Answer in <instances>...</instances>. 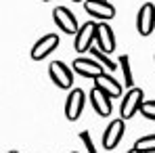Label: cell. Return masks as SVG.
<instances>
[{"label": "cell", "mask_w": 155, "mask_h": 153, "mask_svg": "<svg viewBox=\"0 0 155 153\" xmlns=\"http://www.w3.org/2000/svg\"><path fill=\"white\" fill-rule=\"evenodd\" d=\"M97 27H99V23H94V21H86V23L80 25V29L76 34V40H74L76 52L82 55V52L92 48V42H97Z\"/></svg>", "instance_id": "cell-1"}, {"label": "cell", "mask_w": 155, "mask_h": 153, "mask_svg": "<svg viewBox=\"0 0 155 153\" xmlns=\"http://www.w3.org/2000/svg\"><path fill=\"white\" fill-rule=\"evenodd\" d=\"M143 103H145V95H143V90L140 88H130L128 95L124 97V101H122V107H120V113H122V120H130V118H134V113L136 111H140V107H143Z\"/></svg>", "instance_id": "cell-2"}, {"label": "cell", "mask_w": 155, "mask_h": 153, "mask_svg": "<svg viewBox=\"0 0 155 153\" xmlns=\"http://www.w3.org/2000/svg\"><path fill=\"white\" fill-rule=\"evenodd\" d=\"M52 21L57 23V27L63 34H74L76 36L78 29H80V23H78V19L74 17V13L69 8H65V6H57L52 11Z\"/></svg>", "instance_id": "cell-3"}, {"label": "cell", "mask_w": 155, "mask_h": 153, "mask_svg": "<svg viewBox=\"0 0 155 153\" xmlns=\"http://www.w3.org/2000/svg\"><path fill=\"white\" fill-rule=\"evenodd\" d=\"M57 46H59V36H57V34H46V36H42L40 40H36V44H34L31 51H29V57H31V61H42V59H46Z\"/></svg>", "instance_id": "cell-4"}, {"label": "cell", "mask_w": 155, "mask_h": 153, "mask_svg": "<svg viewBox=\"0 0 155 153\" xmlns=\"http://www.w3.org/2000/svg\"><path fill=\"white\" fill-rule=\"evenodd\" d=\"M84 8H86L88 15H92L99 21H109V19L115 17V6L109 0H86Z\"/></svg>", "instance_id": "cell-5"}, {"label": "cell", "mask_w": 155, "mask_h": 153, "mask_svg": "<svg viewBox=\"0 0 155 153\" xmlns=\"http://www.w3.org/2000/svg\"><path fill=\"white\" fill-rule=\"evenodd\" d=\"M48 74H51V80L59 88H71V84H74V72L63 61H52L51 65H48Z\"/></svg>", "instance_id": "cell-6"}, {"label": "cell", "mask_w": 155, "mask_h": 153, "mask_svg": "<svg viewBox=\"0 0 155 153\" xmlns=\"http://www.w3.org/2000/svg\"><path fill=\"white\" fill-rule=\"evenodd\" d=\"M84 101H86V97H84V90H82V88H74V90L67 95V101H65V118H67L69 122H76L78 118L82 115V111H84Z\"/></svg>", "instance_id": "cell-7"}, {"label": "cell", "mask_w": 155, "mask_h": 153, "mask_svg": "<svg viewBox=\"0 0 155 153\" xmlns=\"http://www.w3.org/2000/svg\"><path fill=\"white\" fill-rule=\"evenodd\" d=\"M124 130H126V124H124L122 118L109 122V126H107V130H105V134H103V147L107 151H111V149H115L120 145V141L124 136Z\"/></svg>", "instance_id": "cell-8"}, {"label": "cell", "mask_w": 155, "mask_h": 153, "mask_svg": "<svg viewBox=\"0 0 155 153\" xmlns=\"http://www.w3.org/2000/svg\"><path fill=\"white\" fill-rule=\"evenodd\" d=\"M136 27L140 36H149L155 27V6L151 2H145L136 15Z\"/></svg>", "instance_id": "cell-9"}, {"label": "cell", "mask_w": 155, "mask_h": 153, "mask_svg": "<svg viewBox=\"0 0 155 153\" xmlns=\"http://www.w3.org/2000/svg\"><path fill=\"white\" fill-rule=\"evenodd\" d=\"M74 72L80 74V76H84V78H92V80H97L99 76H103V74H105V67L99 63V61H94V59L80 57V59L74 61Z\"/></svg>", "instance_id": "cell-10"}, {"label": "cell", "mask_w": 155, "mask_h": 153, "mask_svg": "<svg viewBox=\"0 0 155 153\" xmlns=\"http://www.w3.org/2000/svg\"><path fill=\"white\" fill-rule=\"evenodd\" d=\"M90 103H92V107H94V111L101 115V118H109L111 115V111H113V107H111V97L109 95H105L101 88H92L90 90Z\"/></svg>", "instance_id": "cell-11"}, {"label": "cell", "mask_w": 155, "mask_h": 153, "mask_svg": "<svg viewBox=\"0 0 155 153\" xmlns=\"http://www.w3.org/2000/svg\"><path fill=\"white\" fill-rule=\"evenodd\" d=\"M97 46L107 55L115 51V34L109 27V23H99V27H97Z\"/></svg>", "instance_id": "cell-12"}, {"label": "cell", "mask_w": 155, "mask_h": 153, "mask_svg": "<svg viewBox=\"0 0 155 153\" xmlns=\"http://www.w3.org/2000/svg\"><path fill=\"white\" fill-rule=\"evenodd\" d=\"M94 86H97V88H101L105 95H109L111 99H117V97L122 95V90H124V86H122L115 78H111L109 74L99 76L97 80H94Z\"/></svg>", "instance_id": "cell-13"}, {"label": "cell", "mask_w": 155, "mask_h": 153, "mask_svg": "<svg viewBox=\"0 0 155 153\" xmlns=\"http://www.w3.org/2000/svg\"><path fill=\"white\" fill-rule=\"evenodd\" d=\"M90 55L94 57V61H99V63L103 65L107 72H115V67H117V65H115V61H113V59H111L107 52L101 51L99 46H92V48H90Z\"/></svg>", "instance_id": "cell-14"}, {"label": "cell", "mask_w": 155, "mask_h": 153, "mask_svg": "<svg viewBox=\"0 0 155 153\" xmlns=\"http://www.w3.org/2000/svg\"><path fill=\"white\" fill-rule=\"evenodd\" d=\"M120 67H122V76H124V88H134V78H132V67H130V57L122 55L120 57Z\"/></svg>", "instance_id": "cell-15"}, {"label": "cell", "mask_w": 155, "mask_h": 153, "mask_svg": "<svg viewBox=\"0 0 155 153\" xmlns=\"http://www.w3.org/2000/svg\"><path fill=\"white\" fill-rule=\"evenodd\" d=\"M134 149H138L140 153H155V134H147L138 138L134 143Z\"/></svg>", "instance_id": "cell-16"}, {"label": "cell", "mask_w": 155, "mask_h": 153, "mask_svg": "<svg viewBox=\"0 0 155 153\" xmlns=\"http://www.w3.org/2000/svg\"><path fill=\"white\" fill-rule=\"evenodd\" d=\"M80 141L84 143V147H86V151H88V153H99V151H97V147H94V143H92V136H90L88 130H82V132H80Z\"/></svg>", "instance_id": "cell-17"}, {"label": "cell", "mask_w": 155, "mask_h": 153, "mask_svg": "<svg viewBox=\"0 0 155 153\" xmlns=\"http://www.w3.org/2000/svg\"><path fill=\"white\" fill-rule=\"evenodd\" d=\"M140 113L147 118V120H153L155 122V101H145L140 107Z\"/></svg>", "instance_id": "cell-18"}, {"label": "cell", "mask_w": 155, "mask_h": 153, "mask_svg": "<svg viewBox=\"0 0 155 153\" xmlns=\"http://www.w3.org/2000/svg\"><path fill=\"white\" fill-rule=\"evenodd\" d=\"M128 153H140V151H138V149H134V147H132V149H130Z\"/></svg>", "instance_id": "cell-19"}, {"label": "cell", "mask_w": 155, "mask_h": 153, "mask_svg": "<svg viewBox=\"0 0 155 153\" xmlns=\"http://www.w3.org/2000/svg\"><path fill=\"white\" fill-rule=\"evenodd\" d=\"M74 2H82V0H74ZM84 2H86V0H84Z\"/></svg>", "instance_id": "cell-20"}, {"label": "cell", "mask_w": 155, "mask_h": 153, "mask_svg": "<svg viewBox=\"0 0 155 153\" xmlns=\"http://www.w3.org/2000/svg\"><path fill=\"white\" fill-rule=\"evenodd\" d=\"M8 153H19V151H8Z\"/></svg>", "instance_id": "cell-21"}, {"label": "cell", "mask_w": 155, "mask_h": 153, "mask_svg": "<svg viewBox=\"0 0 155 153\" xmlns=\"http://www.w3.org/2000/svg\"><path fill=\"white\" fill-rule=\"evenodd\" d=\"M42 2H51V0H42Z\"/></svg>", "instance_id": "cell-22"}, {"label": "cell", "mask_w": 155, "mask_h": 153, "mask_svg": "<svg viewBox=\"0 0 155 153\" xmlns=\"http://www.w3.org/2000/svg\"><path fill=\"white\" fill-rule=\"evenodd\" d=\"M71 153H76V151H71Z\"/></svg>", "instance_id": "cell-23"}]
</instances>
